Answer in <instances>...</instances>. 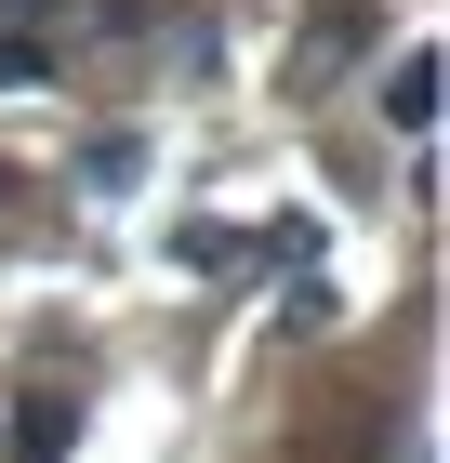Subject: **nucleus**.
<instances>
[{
	"label": "nucleus",
	"mask_w": 450,
	"mask_h": 463,
	"mask_svg": "<svg viewBox=\"0 0 450 463\" xmlns=\"http://www.w3.org/2000/svg\"><path fill=\"white\" fill-rule=\"evenodd\" d=\"M358 53H371V0H305V40H292L278 80H292V93H331Z\"/></svg>",
	"instance_id": "f257e3e1"
},
{
	"label": "nucleus",
	"mask_w": 450,
	"mask_h": 463,
	"mask_svg": "<svg viewBox=\"0 0 450 463\" xmlns=\"http://www.w3.org/2000/svg\"><path fill=\"white\" fill-rule=\"evenodd\" d=\"M53 80V53H40V27H0V93H40Z\"/></svg>",
	"instance_id": "20e7f679"
},
{
	"label": "nucleus",
	"mask_w": 450,
	"mask_h": 463,
	"mask_svg": "<svg viewBox=\"0 0 450 463\" xmlns=\"http://www.w3.org/2000/svg\"><path fill=\"white\" fill-rule=\"evenodd\" d=\"M384 119H397V133H424V119H437V53H397V80H384Z\"/></svg>",
	"instance_id": "7ed1b4c3"
},
{
	"label": "nucleus",
	"mask_w": 450,
	"mask_h": 463,
	"mask_svg": "<svg viewBox=\"0 0 450 463\" xmlns=\"http://www.w3.org/2000/svg\"><path fill=\"white\" fill-rule=\"evenodd\" d=\"M67 437H80L67 397H27V411H14V463H67Z\"/></svg>",
	"instance_id": "f03ea898"
}]
</instances>
